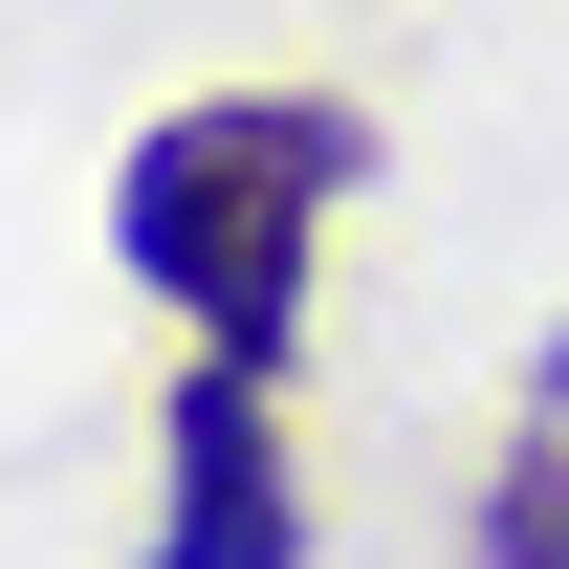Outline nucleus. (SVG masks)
<instances>
[{"mask_svg": "<svg viewBox=\"0 0 569 569\" xmlns=\"http://www.w3.org/2000/svg\"><path fill=\"white\" fill-rule=\"evenodd\" d=\"M482 548L503 569H569V460H503V482H482Z\"/></svg>", "mask_w": 569, "mask_h": 569, "instance_id": "nucleus-3", "label": "nucleus"}, {"mask_svg": "<svg viewBox=\"0 0 569 569\" xmlns=\"http://www.w3.org/2000/svg\"><path fill=\"white\" fill-rule=\"evenodd\" d=\"M351 176H372V132L329 110V88H219V110H153V132H132L110 241H132V284L198 329V351L284 372V351H307V241H329Z\"/></svg>", "mask_w": 569, "mask_h": 569, "instance_id": "nucleus-1", "label": "nucleus"}, {"mask_svg": "<svg viewBox=\"0 0 569 569\" xmlns=\"http://www.w3.org/2000/svg\"><path fill=\"white\" fill-rule=\"evenodd\" d=\"M284 548H307V503L263 460V372L198 351L176 372V569H284Z\"/></svg>", "mask_w": 569, "mask_h": 569, "instance_id": "nucleus-2", "label": "nucleus"}]
</instances>
